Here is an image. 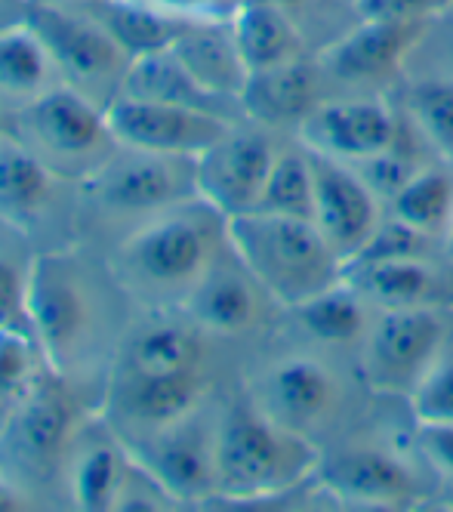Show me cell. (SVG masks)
I'll return each instance as SVG.
<instances>
[{
	"instance_id": "19",
	"label": "cell",
	"mask_w": 453,
	"mask_h": 512,
	"mask_svg": "<svg viewBox=\"0 0 453 512\" xmlns=\"http://www.w3.org/2000/svg\"><path fill=\"white\" fill-rule=\"evenodd\" d=\"M346 278L376 309H453V260L447 253L349 266Z\"/></svg>"
},
{
	"instance_id": "13",
	"label": "cell",
	"mask_w": 453,
	"mask_h": 512,
	"mask_svg": "<svg viewBox=\"0 0 453 512\" xmlns=\"http://www.w3.org/2000/svg\"><path fill=\"white\" fill-rule=\"evenodd\" d=\"M321 485L339 500L352 506H370V509H407L420 503L423 488L417 472L410 469L404 457L395 451L358 442L333 451L330 457L321 454Z\"/></svg>"
},
{
	"instance_id": "23",
	"label": "cell",
	"mask_w": 453,
	"mask_h": 512,
	"mask_svg": "<svg viewBox=\"0 0 453 512\" xmlns=\"http://www.w3.org/2000/svg\"><path fill=\"white\" fill-rule=\"evenodd\" d=\"M173 53L198 78V84L204 90H210L222 99L241 102L250 68L235 41L232 19L188 22L185 31L173 41Z\"/></svg>"
},
{
	"instance_id": "36",
	"label": "cell",
	"mask_w": 453,
	"mask_h": 512,
	"mask_svg": "<svg viewBox=\"0 0 453 512\" xmlns=\"http://www.w3.org/2000/svg\"><path fill=\"white\" fill-rule=\"evenodd\" d=\"M426 164H429V161L420 158V155L413 152L410 145H404L401 136H398V142L389 145L386 152L370 155V158H361V161H355L352 167L358 170V176L373 189V195L389 207V201H392V198H395V195H398V192L407 186V182H410L413 176H417Z\"/></svg>"
},
{
	"instance_id": "40",
	"label": "cell",
	"mask_w": 453,
	"mask_h": 512,
	"mask_svg": "<svg viewBox=\"0 0 453 512\" xmlns=\"http://www.w3.org/2000/svg\"><path fill=\"white\" fill-rule=\"evenodd\" d=\"M145 4H155L179 19L207 22V19H232L244 0H145Z\"/></svg>"
},
{
	"instance_id": "30",
	"label": "cell",
	"mask_w": 453,
	"mask_h": 512,
	"mask_svg": "<svg viewBox=\"0 0 453 512\" xmlns=\"http://www.w3.org/2000/svg\"><path fill=\"white\" fill-rule=\"evenodd\" d=\"M367 306H370V300L346 278V281L321 290L318 297L299 303L290 312L302 324V331L312 334L315 340L330 343V346H346V343L364 340L367 327L373 321Z\"/></svg>"
},
{
	"instance_id": "16",
	"label": "cell",
	"mask_w": 453,
	"mask_h": 512,
	"mask_svg": "<svg viewBox=\"0 0 453 512\" xmlns=\"http://www.w3.org/2000/svg\"><path fill=\"white\" fill-rule=\"evenodd\" d=\"M432 22H367L361 19L343 38H336L321 56L318 65L324 78L367 87L386 84L395 78L404 59L417 50Z\"/></svg>"
},
{
	"instance_id": "25",
	"label": "cell",
	"mask_w": 453,
	"mask_h": 512,
	"mask_svg": "<svg viewBox=\"0 0 453 512\" xmlns=\"http://www.w3.org/2000/svg\"><path fill=\"white\" fill-rule=\"evenodd\" d=\"M59 84V68L41 34L28 22L0 25V112L13 118Z\"/></svg>"
},
{
	"instance_id": "15",
	"label": "cell",
	"mask_w": 453,
	"mask_h": 512,
	"mask_svg": "<svg viewBox=\"0 0 453 512\" xmlns=\"http://www.w3.org/2000/svg\"><path fill=\"white\" fill-rule=\"evenodd\" d=\"M401 136L398 118L380 96H346L324 99L315 112L299 124V142L321 155L355 164L380 155Z\"/></svg>"
},
{
	"instance_id": "33",
	"label": "cell",
	"mask_w": 453,
	"mask_h": 512,
	"mask_svg": "<svg viewBox=\"0 0 453 512\" xmlns=\"http://www.w3.org/2000/svg\"><path fill=\"white\" fill-rule=\"evenodd\" d=\"M404 105L423 142L453 161V78L413 81L404 93Z\"/></svg>"
},
{
	"instance_id": "31",
	"label": "cell",
	"mask_w": 453,
	"mask_h": 512,
	"mask_svg": "<svg viewBox=\"0 0 453 512\" xmlns=\"http://www.w3.org/2000/svg\"><path fill=\"white\" fill-rule=\"evenodd\" d=\"M389 213L444 244L453 226V161H429L389 201Z\"/></svg>"
},
{
	"instance_id": "7",
	"label": "cell",
	"mask_w": 453,
	"mask_h": 512,
	"mask_svg": "<svg viewBox=\"0 0 453 512\" xmlns=\"http://www.w3.org/2000/svg\"><path fill=\"white\" fill-rule=\"evenodd\" d=\"M47 44L62 84L108 108L124 90L133 56L84 10L53 4L34 7L25 19Z\"/></svg>"
},
{
	"instance_id": "44",
	"label": "cell",
	"mask_w": 453,
	"mask_h": 512,
	"mask_svg": "<svg viewBox=\"0 0 453 512\" xmlns=\"http://www.w3.org/2000/svg\"><path fill=\"white\" fill-rule=\"evenodd\" d=\"M444 253L453 260V226H450V232H447V238H444Z\"/></svg>"
},
{
	"instance_id": "20",
	"label": "cell",
	"mask_w": 453,
	"mask_h": 512,
	"mask_svg": "<svg viewBox=\"0 0 453 512\" xmlns=\"http://www.w3.org/2000/svg\"><path fill=\"white\" fill-rule=\"evenodd\" d=\"M324 71L318 59H293L275 68L250 71L247 87L241 93V108L253 124L269 130L296 127L306 121L324 102L321 96Z\"/></svg>"
},
{
	"instance_id": "11",
	"label": "cell",
	"mask_w": 453,
	"mask_h": 512,
	"mask_svg": "<svg viewBox=\"0 0 453 512\" xmlns=\"http://www.w3.org/2000/svg\"><path fill=\"white\" fill-rule=\"evenodd\" d=\"M111 133L127 149L158 152V155H185L198 158L229 130L235 121L210 112L167 102H145L133 96H118L105 108Z\"/></svg>"
},
{
	"instance_id": "34",
	"label": "cell",
	"mask_w": 453,
	"mask_h": 512,
	"mask_svg": "<svg viewBox=\"0 0 453 512\" xmlns=\"http://www.w3.org/2000/svg\"><path fill=\"white\" fill-rule=\"evenodd\" d=\"M444 250V244L420 229H413L404 219H398L395 213H386L380 219L376 232L367 238V244L361 247V253L349 266H370V263H389V260H410V256H432ZM346 266V269H349Z\"/></svg>"
},
{
	"instance_id": "22",
	"label": "cell",
	"mask_w": 453,
	"mask_h": 512,
	"mask_svg": "<svg viewBox=\"0 0 453 512\" xmlns=\"http://www.w3.org/2000/svg\"><path fill=\"white\" fill-rule=\"evenodd\" d=\"M74 414L68 398L56 386H37L19 401L10 417V445L22 466L50 469L65 460L74 438Z\"/></svg>"
},
{
	"instance_id": "29",
	"label": "cell",
	"mask_w": 453,
	"mask_h": 512,
	"mask_svg": "<svg viewBox=\"0 0 453 512\" xmlns=\"http://www.w3.org/2000/svg\"><path fill=\"white\" fill-rule=\"evenodd\" d=\"M133 59L167 50L192 19H179L145 0H90L87 10Z\"/></svg>"
},
{
	"instance_id": "32",
	"label": "cell",
	"mask_w": 453,
	"mask_h": 512,
	"mask_svg": "<svg viewBox=\"0 0 453 512\" xmlns=\"http://www.w3.org/2000/svg\"><path fill=\"white\" fill-rule=\"evenodd\" d=\"M256 210L315 219V173H312V158L306 145H302V149L278 152Z\"/></svg>"
},
{
	"instance_id": "28",
	"label": "cell",
	"mask_w": 453,
	"mask_h": 512,
	"mask_svg": "<svg viewBox=\"0 0 453 512\" xmlns=\"http://www.w3.org/2000/svg\"><path fill=\"white\" fill-rule=\"evenodd\" d=\"M235 41L250 71L275 68L306 56V38L278 0H244L232 16Z\"/></svg>"
},
{
	"instance_id": "42",
	"label": "cell",
	"mask_w": 453,
	"mask_h": 512,
	"mask_svg": "<svg viewBox=\"0 0 453 512\" xmlns=\"http://www.w3.org/2000/svg\"><path fill=\"white\" fill-rule=\"evenodd\" d=\"M16 509H28V497L0 475V512H16Z\"/></svg>"
},
{
	"instance_id": "9",
	"label": "cell",
	"mask_w": 453,
	"mask_h": 512,
	"mask_svg": "<svg viewBox=\"0 0 453 512\" xmlns=\"http://www.w3.org/2000/svg\"><path fill=\"white\" fill-rule=\"evenodd\" d=\"M278 152L269 127H241L235 121L195 161L198 198L225 219L253 213Z\"/></svg>"
},
{
	"instance_id": "14",
	"label": "cell",
	"mask_w": 453,
	"mask_h": 512,
	"mask_svg": "<svg viewBox=\"0 0 453 512\" xmlns=\"http://www.w3.org/2000/svg\"><path fill=\"white\" fill-rule=\"evenodd\" d=\"M309 158L315 173V226L349 266L386 216V204L373 195L352 164L315 149H309Z\"/></svg>"
},
{
	"instance_id": "17",
	"label": "cell",
	"mask_w": 453,
	"mask_h": 512,
	"mask_svg": "<svg viewBox=\"0 0 453 512\" xmlns=\"http://www.w3.org/2000/svg\"><path fill=\"white\" fill-rule=\"evenodd\" d=\"M266 303H275L269 290L253 278L232 247H225L210 272L188 294L182 309L185 318H192L204 334L241 337L262 324Z\"/></svg>"
},
{
	"instance_id": "27",
	"label": "cell",
	"mask_w": 453,
	"mask_h": 512,
	"mask_svg": "<svg viewBox=\"0 0 453 512\" xmlns=\"http://www.w3.org/2000/svg\"><path fill=\"white\" fill-rule=\"evenodd\" d=\"M118 371L124 374H188L204 371V331L188 321H155L133 331Z\"/></svg>"
},
{
	"instance_id": "1",
	"label": "cell",
	"mask_w": 453,
	"mask_h": 512,
	"mask_svg": "<svg viewBox=\"0 0 453 512\" xmlns=\"http://www.w3.org/2000/svg\"><path fill=\"white\" fill-rule=\"evenodd\" d=\"M229 247V219L195 198L167 207L115 247L111 275L145 306H182Z\"/></svg>"
},
{
	"instance_id": "2",
	"label": "cell",
	"mask_w": 453,
	"mask_h": 512,
	"mask_svg": "<svg viewBox=\"0 0 453 512\" xmlns=\"http://www.w3.org/2000/svg\"><path fill=\"white\" fill-rule=\"evenodd\" d=\"M318 466L321 451L312 438L272 420L250 395L219 417L213 497L219 503L266 506L284 500Z\"/></svg>"
},
{
	"instance_id": "3",
	"label": "cell",
	"mask_w": 453,
	"mask_h": 512,
	"mask_svg": "<svg viewBox=\"0 0 453 512\" xmlns=\"http://www.w3.org/2000/svg\"><path fill=\"white\" fill-rule=\"evenodd\" d=\"M229 247L284 309H296L321 290L346 281V263L315 219L259 210L241 213L229 219Z\"/></svg>"
},
{
	"instance_id": "35",
	"label": "cell",
	"mask_w": 453,
	"mask_h": 512,
	"mask_svg": "<svg viewBox=\"0 0 453 512\" xmlns=\"http://www.w3.org/2000/svg\"><path fill=\"white\" fill-rule=\"evenodd\" d=\"M34 346L25 331H0V423L10 420L19 401L37 386Z\"/></svg>"
},
{
	"instance_id": "4",
	"label": "cell",
	"mask_w": 453,
	"mask_h": 512,
	"mask_svg": "<svg viewBox=\"0 0 453 512\" xmlns=\"http://www.w3.org/2000/svg\"><path fill=\"white\" fill-rule=\"evenodd\" d=\"M102 309L84 266L41 253L28 272V327L56 374H74L99 343Z\"/></svg>"
},
{
	"instance_id": "5",
	"label": "cell",
	"mask_w": 453,
	"mask_h": 512,
	"mask_svg": "<svg viewBox=\"0 0 453 512\" xmlns=\"http://www.w3.org/2000/svg\"><path fill=\"white\" fill-rule=\"evenodd\" d=\"M10 133H16L59 179H87L121 149L105 108L68 84L53 87L13 115Z\"/></svg>"
},
{
	"instance_id": "24",
	"label": "cell",
	"mask_w": 453,
	"mask_h": 512,
	"mask_svg": "<svg viewBox=\"0 0 453 512\" xmlns=\"http://www.w3.org/2000/svg\"><path fill=\"white\" fill-rule=\"evenodd\" d=\"M121 96H133V99H145V102H167V105L198 108V112H210V115L229 118V121H238V115L244 112L241 102L222 99V96L204 90L198 84V78L173 53V47L145 53V56H136L130 62V68H127Z\"/></svg>"
},
{
	"instance_id": "12",
	"label": "cell",
	"mask_w": 453,
	"mask_h": 512,
	"mask_svg": "<svg viewBox=\"0 0 453 512\" xmlns=\"http://www.w3.org/2000/svg\"><path fill=\"white\" fill-rule=\"evenodd\" d=\"M250 398L281 426L312 438L318 426L333 423L343 408V380L318 358L293 355L262 371Z\"/></svg>"
},
{
	"instance_id": "26",
	"label": "cell",
	"mask_w": 453,
	"mask_h": 512,
	"mask_svg": "<svg viewBox=\"0 0 453 512\" xmlns=\"http://www.w3.org/2000/svg\"><path fill=\"white\" fill-rule=\"evenodd\" d=\"M56 173L28 145L0 130V219L10 226H31L41 216L56 189Z\"/></svg>"
},
{
	"instance_id": "38",
	"label": "cell",
	"mask_w": 453,
	"mask_h": 512,
	"mask_svg": "<svg viewBox=\"0 0 453 512\" xmlns=\"http://www.w3.org/2000/svg\"><path fill=\"white\" fill-rule=\"evenodd\" d=\"M358 19L367 22H435L453 0H352Z\"/></svg>"
},
{
	"instance_id": "6",
	"label": "cell",
	"mask_w": 453,
	"mask_h": 512,
	"mask_svg": "<svg viewBox=\"0 0 453 512\" xmlns=\"http://www.w3.org/2000/svg\"><path fill=\"white\" fill-rule=\"evenodd\" d=\"M453 346V309H376L361 340V380L380 395L410 398Z\"/></svg>"
},
{
	"instance_id": "39",
	"label": "cell",
	"mask_w": 453,
	"mask_h": 512,
	"mask_svg": "<svg viewBox=\"0 0 453 512\" xmlns=\"http://www.w3.org/2000/svg\"><path fill=\"white\" fill-rule=\"evenodd\" d=\"M19 324L28 327V278L0 260V331H19Z\"/></svg>"
},
{
	"instance_id": "18",
	"label": "cell",
	"mask_w": 453,
	"mask_h": 512,
	"mask_svg": "<svg viewBox=\"0 0 453 512\" xmlns=\"http://www.w3.org/2000/svg\"><path fill=\"white\" fill-rule=\"evenodd\" d=\"M210 380L204 371L188 374H124L115 371L108 405L121 429H136V438L158 432L204 408Z\"/></svg>"
},
{
	"instance_id": "37",
	"label": "cell",
	"mask_w": 453,
	"mask_h": 512,
	"mask_svg": "<svg viewBox=\"0 0 453 512\" xmlns=\"http://www.w3.org/2000/svg\"><path fill=\"white\" fill-rule=\"evenodd\" d=\"M407 401L417 426H453V346L438 358Z\"/></svg>"
},
{
	"instance_id": "10",
	"label": "cell",
	"mask_w": 453,
	"mask_h": 512,
	"mask_svg": "<svg viewBox=\"0 0 453 512\" xmlns=\"http://www.w3.org/2000/svg\"><path fill=\"white\" fill-rule=\"evenodd\" d=\"M216 429L204 408L158 432L136 438L130 454L176 497V503H210L216 497Z\"/></svg>"
},
{
	"instance_id": "41",
	"label": "cell",
	"mask_w": 453,
	"mask_h": 512,
	"mask_svg": "<svg viewBox=\"0 0 453 512\" xmlns=\"http://www.w3.org/2000/svg\"><path fill=\"white\" fill-rule=\"evenodd\" d=\"M417 442L426 460L453 479V426H417Z\"/></svg>"
},
{
	"instance_id": "43",
	"label": "cell",
	"mask_w": 453,
	"mask_h": 512,
	"mask_svg": "<svg viewBox=\"0 0 453 512\" xmlns=\"http://www.w3.org/2000/svg\"><path fill=\"white\" fill-rule=\"evenodd\" d=\"M278 4H281L287 13H293V16H296V13H299V7H306L309 0H278Z\"/></svg>"
},
{
	"instance_id": "8",
	"label": "cell",
	"mask_w": 453,
	"mask_h": 512,
	"mask_svg": "<svg viewBox=\"0 0 453 512\" xmlns=\"http://www.w3.org/2000/svg\"><path fill=\"white\" fill-rule=\"evenodd\" d=\"M195 161L198 158L139 152L121 145L84 182L108 213L145 219L198 198Z\"/></svg>"
},
{
	"instance_id": "21",
	"label": "cell",
	"mask_w": 453,
	"mask_h": 512,
	"mask_svg": "<svg viewBox=\"0 0 453 512\" xmlns=\"http://www.w3.org/2000/svg\"><path fill=\"white\" fill-rule=\"evenodd\" d=\"M133 463L124 438L105 432H74L65 466H68V494L78 509L105 512L115 509L127 469Z\"/></svg>"
}]
</instances>
